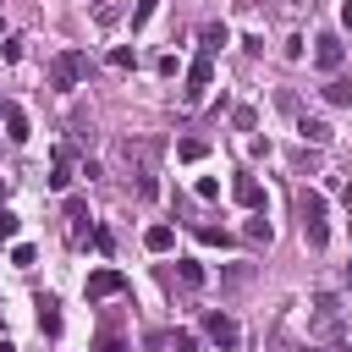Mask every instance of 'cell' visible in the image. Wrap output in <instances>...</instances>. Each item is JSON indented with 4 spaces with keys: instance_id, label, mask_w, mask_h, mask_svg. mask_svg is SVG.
<instances>
[{
    "instance_id": "cell-1",
    "label": "cell",
    "mask_w": 352,
    "mask_h": 352,
    "mask_svg": "<svg viewBox=\"0 0 352 352\" xmlns=\"http://www.w3.org/2000/svg\"><path fill=\"white\" fill-rule=\"evenodd\" d=\"M308 336H314L319 346H330V341L346 336V308H341V297H330V292H314V297H308Z\"/></svg>"
},
{
    "instance_id": "cell-2",
    "label": "cell",
    "mask_w": 352,
    "mask_h": 352,
    "mask_svg": "<svg viewBox=\"0 0 352 352\" xmlns=\"http://www.w3.org/2000/svg\"><path fill=\"white\" fill-rule=\"evenodd\" d=\"M297 220H302L308 248H324V242H330V220H324V198H319V192H302V198H297Z\"/></svg>"
},
{
    "instance_id": "cell-3",
    "label": "cell",
    "mask_w": 352,
    "mask_h": 352,
    "mask_svg": "<svg viewBox=\"0 0 352 352\" xmlns=\"http://www.w3.org/2000/svg\"><path fill=\"white\" fill-rule=\"evenodd\" d=\"M82 72H88V55L66 50V55H55V60H50V88H55V94H72V88L82 82Z\"/></svg>"
},
{
    "instance_id": "cell-4",
    "label": "cell",
    "mask_w": 352,
    "mask_h": 352,
    "mask_svg": "<svg viewBox=\"0 0 352 352\" xmlns=\"http://www.w3.org/2000/svg\"><path fill=\"white\" fill-rule=\"evenodd\" d=\"M204 336H209L220 352H236V341H242L236 319H231V314H220V308H209V314H204Z\"/></svg>"
},
{
    "instance_id": "cell-5",
    "label": "cell",
    "mask_w": 352,
    "mask_h": 352,
    "mask_svg": "<svg viewBox=\"0 0 352 352\" xmlns=\"http://www.w3.org/2000/svg\"><path fill=\"white\" fill-rule=\"evenodd\" d=\"M209 82H214V55H198V60L187 66V88H182V104H198V99L209 94Z\"/></svg>"
},
{
    "instance_id": "cell-6",
    "label": "cell",
    "mask_w": 352,
    "mask_h": 352,
    "mask_svg": "<svg viewBox=\"0 0 352 352\" xmlns=\"http://www.w3.org/2000/svg\"><path fill=\"white\" fill-rule=\"evenodd\" d=\"M121 292H126V275H121V270H94V275H88V302L121 297Z\"/></svg>"
},
{
    "instance_id": "cell-7",
    "label": "cell",
    "mask_w": 352,
    "mask_h": 352,
    "mask_svg": "<svg viewBox=\"0 0 352 352\" xmlns=\"http://www.w3.org/2000/svg\"><path fill=\"white\" fill-rule=\"evenodd\" d=\"M314 44H319V50H314V66H319V72H336V66H341V38H336V33H319Z\"/></svg>"
},
{
    "instance_id": "cell-8",
    "label": "cell",
    "mask_w": 352,
    "mask_h": 352,
    "mask_svg": "<svg viewBox=\"0 0 352 352\" xmlns=\"http://www.w3.org/2000/svg\"><path fill=\"white\" fill-rule=\"evenodd\" d=\"M0 116H6V138H11V143H28V138H33V126H28V110H22V104H0Z\"/></svg>"
},
{
    "instance_id": "cell-9",
    "label": "cell",
    "mask_w": 352,
    "mask_h": 352,
    "mask_svg": "<svg viewBox=\"0 0 352 352\" xmlns=\"http://www.w3.org/2000/svg\"><path fill=\"white\" fill-rule=\"evenodd\" d=\"M231 192H236V204H242V209H258V204H264V187H258L253 176H236V182H231Z\"/></svg>"
},
{
    "instance_id": "cell-10",
    "label": "cell",
    "mask_w": 352,
    "mask_h": 352,
    "mask_svg": "<svg viewBox=\"0 0 352 352\" xmlns=\"http://www.w3.org/2000/svg\"><path fill=\"white\" fill-rule=\"evenodd\" d=\"M176 280H182V292H198L204 286V264L198 258H176Z\"/></svg>"
},
{
    "instance_id": "cell-11",
    "label": "cell",
    "mask_w": 352,
    "mask_h": 352,
    "mask_svg": "<svg viewBox=\"0 0 352 352\" xmlns=\"http://www.w3.org/2000/svg\"><path fill=\"white\" fill-rule=\"evenodd\" d=\"M38 330L44 336H60V302L55 297H38Z\"/></svg>"
},
{
    "instance_id": "cell-12",
    "label": "cell",
    "mask_w": 352,
    "mask_h": 352,
    "mask_svg": "<svg viewBox=\"0 0 352 352\" xmlns=\"http://www.w3.org/2000/svg\"><path fill=\"white\" fill-rule=\"evenodd\" d=\"M297 132H302V143H330V126L314 116H297Z\"/></svg>"
},
{
    "instance_id": "cell-13",
    "label": "cell",
    "mask_w": 352,
    "mask_h": 352,
    "mask_svg": "<svg viewBox=\"0 0 352 352\" xmlns=\"http://www.w3.org/2000/svg\"><path fill=\"white\" fill-rule=\"evenodd\" d=\"M143 242H148V253H170L176 231H170V226H148V231H143Z\"/></svg>"
},
{
    "instance_id": "cell-14",
    "label": "cell",
    "mask_w": 352,
    "mask_h": 352,
    "mask_svg": "<svg viewBox=\"0 0 352 352\" xmlns=\"http://www.w3.org/2000/svg\"><path fill=\"white\" fill-rule=\"evenodd\" d=\"M50 187H55V192H66V187H72V165H66V148H60V154H55V165H50Z\"/></svg>"
},
{
    "instance_id": "cell-15",
    "label": "cell",
    "mask_w": 352,
    "mask_h": 352,
    "mask_svg": "<svg viewBox=\"0 0 352 352\" xmlns=\"http://www.w3.org/2000/svg\"><path fill=\"white\" fill-rule=\"evenodd\" d=\"M319 94H324L330 104H352V82H346V77H330V82H324Z\"/></svg>"
},
{
    "instance_id": "cell-16",
    "label": "cell",
    "mask_w": 352,
    "mask_h": 352,
    "mask_svg": "<svg viewBox=\"0 0 352 352\" xmlns=\"http://www.w3.org/2000/svg\"><path fill=\"white\" fill-rule=\"evenodd\" d=\"M94 22H99V28H116V22H121V6H116V0H94Z\"/></svg>"
},
{
    "instance_id": "cell-17",
    "label": "cell",
    "mask_w": 352,
    "mask_h": 352,
    "mask_svg": "<svg viewBox=\"0 0 352 352\" xmlns=\"http://www.w3.org/2000/svg\"><path fill=\"white\" fill-rule=\"evenodd\" d=\"M248 236H253V242H270V236H275V231H270V220H264V209H253V214H248Z\"/></svg>"
},
{
    "instance_id": "cell-18",
    "label": "cell",
    "mask_w": 352,
    "mask_h": 352,
    "mask_svg": "<svg viewBox=\"0 0 352 352\" xmlns=\"http://www.w3.org/2000/svg\"><path fill=\"white\" fill-rule=\"evenodd\" d=\"M176 154H182V160H204V154H209V143H204V138H182V143H176Z\"/></svg>"
},
{
    "instance_id": "cell-19",
    "label": "cell",
    "mask_w": 352,
    "mask_h": 352,
    "mask_svg": "<svg viewBox=\"0 0 352 352\" xmlns=\"http://www.w3.org/2000/svg\"><path fill=\"white\" fill-rule=\"evenodd\" d=\"M154 11H160V0H138V6H132V33H138V28H148V16H154Z\"/></svg>"
},
{
    "instance_id": "cell-20",
    "label": "cell",
    "mask_w": 352,
    "mask_h": 352,
    "mask_svg": "<svg viewBox=\"0 0 352 352\" xmlns=\"http://www.w3.org/2000/svg\"><path fill=\"white\" fill-rule=\"evenodd\" d=\"M226 38H231V33H226V28H220V22H214V28H204V55H214V50H220V44H226Z\"/></svg>"
},
{
    "instance_id": "cell-21",
    "label": "cell",
    "mask_w": 352,
    "mask_h": 352,
    "mask_svg": "<svg viewBox=\"0 0 352 352\" xmlns=\"http://www.w3.org/2000/svg\"><path fill=\"white\" fill-rule=\"evenodd\" d=\"M16 231H22V220L11 209H0V242H16Z\"/></svg>"
},
{
    "instance_id": "cell-22",
    "label": "cell",
    "mask_w": 352,
    "mask_h": 352,
    "mask_svg": "<svg viewBox=\"0 0 352 352\" xmlns=\"http://www.w3.org/2000/svg\"><path fill=\"white\" fill-rule=\"evenodd\" d=\"M198 242H209V248H226V242H231V236H226V231H220V226H198Z\"/></svg>"
},
{
    "instance_id": "cell-23",
    "label": "cell",
    "mask_w": 352,
    "mask_h": 352,
    "mask_svg": "<svg viewBox=\"0 0 352 352\" xmlns=\"http://www.w3.org/2000/svg\"><path fill=\"white\" fill-rule=\"evenodd\" d=\"M33 258H38V253H33L28 242H16V248H11V264H16V270H33Z\"/></svg>"
},
{
    "instance_id": "cell-24",
    "label": "cell",
    "mask_w": 352,
    "mask_h": 352,
    "mask_svg": "<svg viewBox=\"0 0 352 352\" xmlns=\"http://www.w3.org/2000/svg\"><path fill=\"white\" fill-rule=\"evenodd\" d=\"M110 66H116V72H126V66H138V55L121 44V50H110Z\"/></svg>"
},
{
    "instance_id": "cell-25",
    "label": "cell",
    "mask_w": 352,
    "mask_h": 352,
    "mask_svg": "<svg viewBox=\"0 0 352 352\" xmlns=\"http://www.w3.org/2000/svg\"><path fill=\"white\" fill-rule=\"evenodd\" d=\"M170 346H176V352H198V336H192V330H176V341H170Z\"/></svg>"
},
{
    "instance_id": "cell-26",
    "label": "cell",
    "mask_w": 352,
    "mask_h": 352,
    "mask_svg": "<svg viewBox=\"0 0 352 352\" xmlns=\"http://www.w3.org/2000/svg\"><path fill=\"white\" fill-rule=\"evenodd\" d=\"M231 121H236L242 132H253V110H248V104H236V110H231Z\"/></svg>"
},
{
    "instance_id": "cell-27",
    "label": "cell",
    "mask_w": 352,
    "mask_h": 352,
    "mask_svg": "<svg viewBox=\"0 0 352 352\" xmlns=\"http://www.w3.org/2000/svg\"><path fill=\"white\" fill-rule=\"evenodd\" d=\"M94 352H126V341H121V336H99V346H94Z\"/></svg>"
},
{
    "instance_id": "cell-28",
    "label": "cell",
    "mask_w": 352,
    "mask_h": 352,
    "mask_svg": "<svg viewBox=\"0 0 352 352\" xmlns=\"http://www.w3.org/2000/svg\"><path fill=\"white\" fill-rule=\"evenodd\" d=\"M341 22H346V28H352V0H346V6H341Z\"/></svg>"
},
{
    "instance_id": "cell-29",
    "label": "cell",
    "mask_w": 352,
    "mask_h": 352,
    "mask_svg": "<svg viewBox=\"0 0 352 352\" xmlns=\"http://www.w3.org/2000/svg\"><path fill=\"white\" fill-rule=\"evenodd\" d=\"M319 352H346V346H341V341H330V346H319Z\"/></svg>"
},
{
    "instance_id": "cell-30",
    "label": "cell",
    "mask_w": 352,
    "mask_h": 352,
    "mask_svg": "<svg viewBox=\"0 0 352 352\" xmlns=\"http://www.w3.org/2000/svg\"><path fill=\"white\" fill-rule=\"evenodd\" d=\"M0 352H16V346H11V341H0Z\"/></svg>"
},
{
    "instance_id": "cell-31",
    "label": "cell",
    "mask_w": 352,
    "mask_h": 352,
    "mask_svg": "<svg viewBox=\"0 0 352 352\" xmlns=\"http://www.w3.org/2000/svg\"><path fill=\"white\" fill-rule=\"evenodd\" d=\"M346 209H352V187H346Z\"/></svg>"
},
{
    "instance_id": "cell-32",
    "label": "cell",
    "mask_w": 352,
    "mask_h": 352,
    "mask_svg": "<svg viewBox=\"0 0 352 352\" xmlns=\"http://www.w3.org/2000/svg\"><path fill=\"white\" fill-rule=\"evenodd\" d=\"M242 6H264V0H242Z\"/></svg>"
},
{
    "instance_id": "cell-33",
    "label": "cell",
    "mask_w": 352,
    "mask_h": 352,
    "mask_svg": "<svg viewBox=\"0 0 352 352\" xmlns=\"http://www.w3.org/2000/svg\"><path fill=\"white\" fill-rule=\"evenodd\" d=\"M0 198H6V176H0Z\"/></svg>"
},
{
    "instance_id": "cell-34",
    "label": "cell",
    "mask_w": 352,
    "mask_h": 352,
    "mask_svg": "<svg viewBox=\"0 0 352 352\" xmlns=\"http://www.w3.org/2000/svg\"><path fill=\"white\" fill-rule=\"evenodd\" d=\"M346 275H352V264H346Z\"/></svg>"
}]
</instances>
